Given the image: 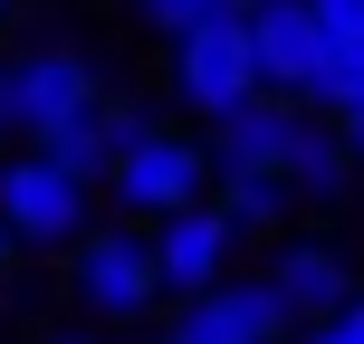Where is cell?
Wrapping results in <instances>:
<instances>
[{
	"label": "cell",
	"instance_id": "cell-1",
	"mask_svg": "<svg viewBox=\"0 0 364 344\" xmlns=\"http://www.w3.org/2000/svg\"><path fill=\"white\" fill-rule=\"evenodd\" d=\"M106 192L125 211V230H164L173 211H201L211 201V144L182 134V125H154L144 144H125L106 163Z\"/></svg>",
	"mask_w": 364,
	"mask_h": 344
},
{
	"label": "cell",
	"instance_id": "cell-2",
	"mask_svg": "<svg viewBox=\"0 0 364 344\" xmlns=\"http://www.w3.org/2000/svg\"><path fill=\"white\" fill-rule=\"evenodd\" d=\"M87 201H96V182L58 172L48 153L0 163V230H10L19 249H77V239H87Z\"/></svg>",
	"mask_w": 364,
	"mask_h": 344
},
{
	"label": "cell",
	"instance_id": "cell-3",
	"mask_svg": "<svg viewBox=\"0 0 364 344\" xmlns=\"http://www.w3.org/2000/svg\"><path fill=\"white\" fill-rule=\"evenodd\" d=\"M173 87H182V106H201V125H220V115H240V106L259 96L250 19H240V10H220L211 29L173 38Z\"/></svg>",
	"mask_w": 364,
	"mask_h": 344
},
{
	"label": "cell",
	"instance_id": "cell-4",
	"mask_svg": "<svg viewBox=\"0 0 364 344\" xmlns=\"http://www.w3.org/2000/svg\"><path fill=\"white\" fill-rule=\"evenodd\" d=\"M77 306L87 316H106V326H134V316L154 306V249H144V230H87L77 239Z\"/></svg>",
	"mask_w": 364,
	"mask_h": 344
},
{
	"label": "cell",
	"instance_id": "cell-5",
	"mask_svg": "<svg viewBox=\"0 0 364 344\" xmlns=\"http://www.w3.org/2000/svg\"><path fill=\"white\" fill-rule=\"evenodd\" d=\"M144 249H154V287L192 306V296H211L220 277H230V249H240V239H230V220L201 201V211H173L164 230H144Z\"/></svg>",
	"mask_w": 364,
	"mask_h": 344
},
{
	"label": "cell",
	"instance_id": "cell-6",
	"mask_svg": "<svg viewBox=\"0 0 364 344\" xmlns=\"http://www.w3.org/2000/svg\"><path fill=\"white\" fill-rule=\"evenodd\" d=\"M250 57H259V96H307L326 67V29L307 0H259L250 10Z\"/></svg>",
	"mask_w": 364,
	"mask_h": 344
},
{
	"label": "cell",
	"instance_id": "cell-7",
	"mask_svg": "<svg viewBox=\"0 0 364 344\" xmlns=\"http://www.w3.org/2000/svg\"><path fill=\"white\" fill-rule=\"evenodd\" d=\"M269 296L288 306V326H326L336 306H355V258L336 249V239H278Z\"/></svg>",
	"mask_w": 364,
	"mask_h": 344
},
{
	"label": "cell",
	"instance_id": "cell-8",
	"mask_svg": "<svg viewBox=\"0 0 364 344\" xmlns=\"http://www.w3.org/2000/svg\"><path fill=\"white\" fill-rule=\"evenodd\" d=\"M10 96H19V134H58V125H77L106 87H96V67L77 48H29V57H10Z\"/></svg>",
	"mask_w": 364,
	"mask_h": 344
},
{
	"label": "cell",
	"instance_id": "cell-9",
	"mask_svg": "<svg viewBox=\"0 0 364 344\" xmlns=\"http://www.w3.org/2000/svg\"><path fill=\"white\" fill-rule=\"evenodd\" d=\"M278 326H288V306L269 296V277H220L211 296L173 316L164 344H278Z\"/></svg>",
	"mask_w": 364,
	"mask_h": 344
},
{
	"label": "cell",
	"instance_id": "cell-10",
	"mask_svg": "<svg viewBox=\"0 0 364 344\" xmlns=\"http://www.w3.org/2000/svg\"><path fill=\"white\" fill-rule=\"evenodd\" d=\"M297 125H307V106H288V96H250L240 115L211 125V172H278L288 144H297Z\"/></svg>",
	"mask_w": 364,
	"mask_h": 344
},
{
	"label": "cell",
	"instance_id": "cell-11",
	"mask_svg": "<svg viewBox=\"0 0 364 344\" xmlns=\"http://www.w3.org/2000/svg\"><path fill=\"white\" fill-rule=\"evenodd\" d=\"M278 182H288L297 201H346V192H355L346 134H336L326 115H307V125H297V144H288V163H278Z\"/></svg>",
	"mask_w": 364,
	"mask_h": 344
},
{
	"label": "cell",
	"instance_id": "cell-12",
	"mask_svg": "<svg viewBox=\"0 0 364 344\" xmlns=\"http://www.w3.org/2000/svg\"><path fill=\"white\" fill-rule=\"evenodd\" d=\"M288 182L278 172H211V211L230 220V239H278V220H288Z\"/></svg>",
	"mask_w": 364,
	"mask_h": 344
},
{
	"label": "cell",
	"instance_id": "cell-13",
	"mask_svg": "<svg viewBox=\"0 0 364 344\" xmlns=\"http://www.w3.org/2000/svg\"><path fill=\"white\" fill-rule=\"evenodd\" d=\"M307 106H326V125H346V115H364V48H326V67H316Z\"/></svg>",
	"mask_w": 364,
	"mask_h": 344
},
{
	"label": "cell",
	"instance_id": "cell-14",
	"mask_svg": "<svg viewBox=\"0 0 364 344\" xmlns=\"http://www.w3.org/2000/svg\"><path fill=\"white\" fill-rule=\"evenodd\" d=\"M134 10H144L164 38H192V29H211V19L230 10V0H134Z\"/></svg>",
	"mask_w": 364,
	"mask_h": 344
},
{
	"label": "cell",
	"instance_id": "cell-15",
	"mask_svg": "<svg viewBox=\"0 0 364 344\" xmlns=\"http://www.w3.org/2000/svg\"><path fill=\"white\" fill-rule=\"evenodd\" d=\"M316 29H326V48H364V0H307Z\"/></svg>",
	"mask_w": 364,
	"mask_h": 344
},
{
	"label": "cell",
	"instance_id": "cell-16",
	"mask_svg": "<svg viewBox=\"0 0 364 344\" xmlns=\"http://www.w3.org/2000/svg\"><path fill=\"white\" fill-rule=\"evenodd\" d=\"M307 344H364V287H355V306H336L326 326H307Z\"/></svg>",
	"mask_w": 364,
	"mask_h": 344
},
{
	"label": "cell",
	"instance_id": "cell-17",
	"mask_svg": "<svg viewBox=\"0 0 364 344\" xmlns=\"http://www.w3.org/2000/svg\"><path fill=\"white\" fill-rule=\"evenodd\" d=\"M0 134H19V96H10V57H0Z\"/></svg>",
	"mask_w": 364,
	"mask_h": 344
},
{
	"label": "cell",
	"instance_id": "cell-18",
	"mask_svg": "<svg viewBox=\"0 0 364 344\" xmlns=\"http://www.w3.org/2000/svg\"><path fill=\"white\" fill-rule=\"evenodd\" d=\"M336 134H346V153H355V163H364V115H346V125H336Z\"/></svg>",
	"mask_w": 364,
	"mask_h": 344
},
{
	"label": "cell",
	"instance_id": "cell-19",
	"mask_svg": "<svg viewBox=\"0 0 364 344\" xmlns=\"http://www.w3.org/2000/svg\"><path fill=\"white\" fill-rule=\"evenodd\" d=\"M10 249H19V239H10V230H0V277H10Z\"/></svg>",
	"mask_w": 364,
	"mask_h": 344
},
{
	"label": "cell",
	"instance_id": "cell-20",
	"mask_svg": "<svg viewBox=\"0 0 364 344\" xmlns=\"http://www.w3.org/2000/svg\"><path fill=\"white\" fill-rule=\"evenodd\" d=\"M48 344H96V335H48Z\"/></svg>",
	"mask_w": 364,
	"mask_h": 344
},
{
	"label": "cell",
	"instance_id": "cell-21",
	"mask_svg": "<svg viewBox=\"0 0 364 344\" xmlns=\"http://www.w3.org/2000/svg\"><path fill=\"white\" fill-rule=\"evenodd\" d=\"M230 10H240V19H250V10H259V0H230Z\"/></svg>",
	"mask_w": 364,
	"mask_h": 344
},
{
	"label": "cell",
	"instance_id": "cell-22",
	"mask_svg": "<svg viewBox=\"0 0 364 344\" xmlns=\"http://www.w3.org/2000/svg\"><path fill=\"white\" fill-rule=\"evenodd\" d=\"M0 29H10V0H0Z\"/></svg>",
	"mask_w": 364,
	"mask_h": 344
}]
</instances>
